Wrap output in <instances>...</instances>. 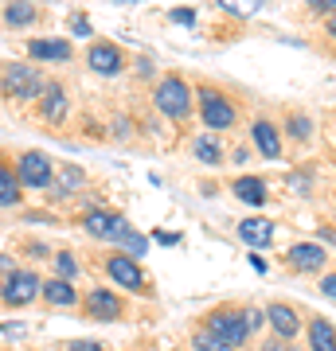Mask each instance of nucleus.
<instances>
[{"label": "nucleus", "mask_w": 336, "mask_h": 351, "mask_svg": "<svg viewBox=\"0 0 336 351\" xmlns=\"http://www.w3.org/2000/svg\"><path fill=\"white\" fill-rule=\"evenodd\" d=\"M199 117H203V125L208 129H231L235 125V106H231V98H223L219 90H199Z\"/></svg>", "instance_id": "obj_3"}, {"label": "nucleus", "mask_w": 336, "mask_h": 351, "mask_svg": "<svg viewBox=\"0 0 336 351\" xmlns=\"http://www.w3.org/2000/svg\"><path fill=\"white\" fill-rule=\"evenodd\" d=\"M16 203H20V176H12L0 164V211L4 207H16Z\"/></svg>", "instance_id": "obj_21"}, {"label": "nucleus", "mask_w": 336, "mask_h": 351, "mask_svg": "<svg viewBox=\"0 0 336 351\" xmlns=\"http://www.w3.org/2000/svg\"><path fill=\"white\" fill-rule=\"evenodd\" d=\"M309 343H313V351H336V328L328 324V320H313Z\"/></svg>", "instance_id": "obj_19"}, {"label": "nucleus", "mask_w": 336, "mask_h": 351, "mask_svg": "<svg viewBox=\"0 0 336 351\" xmlns=\"http://www.w3.org/2000/svg\"><path fill=\"white\" fill-rule=\"evenodd\" d=\"M250 133H254V145H258L262 156H270V160H274L278 152H282V145H278V129L270 125V121H254Z\"/></svg>", "instance_id": "obj_17"}, {"label": "nucleus", "mask_w": 336, "mask_h": 351, "mask_svg": "<svg viewBox=\"0 0 336 351\" xmlns=\"http://www.w3.org/2000/svg\"><path fill=\"white\" fill-rule=\"evenodd\" d=\"M168 20H172V24H180V27H192V24H196V12H192V8H172V12H168Z\"/></svg>", "instance_id": "obj_26"}, {"label": "nucleus", "mask_w": 336, "mask_h": 351, "mask_svg": "<svg viewBox=\"0 0 336 351\" xmlns=\"http://www.w3.org/2000/svg\"><path fill=\"white\" fill-rule=\"evenodd\" d=\"M309 8H313V12H328V16H336V0H309Z\"/></svg>", "instance_id": "obj_32"}, {"label": "nucleus", "mask_w": 336, "mask_h": 351, "mask_svg": "<svg viewBox=\"0 0 336 351\" xmlns=\"http://www.w3.org/2000/svg\"><path fill=\"white\" fill-rule=\"evenodd\" d=\"M219 4H223V8H231V12H254V8H258L262 0H219Z\"/></svg>", "instance_id": "obj_25"}, {"label": "nucleus", "mask_w": 336, "mask_h": 351, "mask_svg": "<svg viewBox=\"0 0 336 351\" xmlns=\"http://www.w3.org/2000/svg\"><path fill=\"white\" fill-rule=\"evenodd\" d=\"M55 269H59V277H63V281H71V277L78 274L75 254H59V258H55Z\"/></svg>", "instance_id": "obj_24"}, {"label": "nucleus", "mask_w": 336, "mask_h": 351, "mask_svg": "<svg viewBox=\"0 0 336 351\" xmlns=\"http://www.w3.org/2000/svg\"><path fill=\"white\" fill-rule=\"evenodd\" d=\"M153 101H157V110H161L164 117H172V121H184L188 113H192V94H188L184 78H164V82H157Z\"/></svg>", "instance_id": "obj_2"}, {"label": "nucleus", "mask_w": 336, "mask_h": 351, "mask_svg": "<svg viewBox=\"0 0 336 351\" xmlns=\"http://www.w3.org/2000/svg\"><path fill=\"white\" fill-rule=\"evenodd\" d=\"M4 24H8V27L36 24V4H32V0H12V4L4 8Z\"/></svg>", "instance_id": "obj_18"}, {"label": "nucleus", "mask_w": 336, "mask_h": 351, "mask_svg": "<svg viewBox=\"0 0 336 351\" xmlns=\"http://www.w3.org/2000/svg\"><path fill=\"white\" fill-rule=\"evenodd\" d=\"M192 343H196V351H235L227 339H219L215 332H208V328H203V332H196V336H192Z\"/></svg>", "instance_id": "obj_22"}, {"label": "nucleus", "mask_w": 336, "mask_h": 351, "mask_svg": "<svg viewBox=\"0 0 336 351\" xmlns=\"http://www.w3.org/2000/svg\"><path fill=\"white\" fill-rule=\"evenodd\" d=\"M235 195L243 203H250V207H262V203H266V184H262L258 176H238L235 180Z\"/></svg>", "instance_id": "obj_16"}, {"label": "nucleus", "mask_w": 336, "mask_h": 351, "mask_svg": "<svg viewBox=\"0 0 336 351\" xmlns=\"http://www.w3.org/2000/svg\"><path fill=\"white\" fill-rule=\"evenodd\" d=\"M117 4H133V0H117Z\"/></svg>", "instance_id": "obj_38"}, {"label": "nucleus", "mask_w": 336, "mask_h": 351, "mask_svg": "<svg viewBox=\"0 0 336 351\" xmlns=\"http://www.w3.org/2000/svg\"><path fill=\"white\" fill-rule=\"evenodd\" d=\"M289 133H293V137H301V141H305V137H309V133H313L309 117H293V121H289Z\"/></svg>", "instance_id": "obj_27"}, {"label": "nucleus", "mask_w": 336, "mask_h": 351, "mask_svg": "<svg viewBox=\"0 0 336 351\" xmlns=\"http://www.w3.org/2000/svg\"><path fill=\"white\" fill-rule=\"evenodd\" d=\"M196 156H199L203 164H219V160H223V152H219V141L196 137Z\"/></svg>", "instance_id": "obj_23"}, {"label": "nucleus", "mask_w": 336, "mask_h": 351, "mask_svg": "<svg viewBox=\"0 0 336 351\" xmlns=\"http://www.w3.org/2000/svg\"><path fill=\"white\" fill-rule=\"evenodd\" d=\"M125 246H129V254H133V258H141V254L149 250V242H145V234H129V239H125Z\"/></svg>", "instance_id": "obj_28"}, {"label": "nucleus", "mask_w": 336, "mask_h": 351, "mask_svg": "<svg viewBox=\"0 0 336 351\" xmlns=\"http://www.w3.org/2000/svg\"><path fill=\"white\" fill-rule=\"evenodd\" d=\"M82 226H87L94 239H106V242H125L129 234H133V226L113 211H90L87 219H82Z\"/></svg>", "instance_id": "obj_4"}, {"label": "nucleus", "mask_w": 336, "mask_h": 351, "mask_svg": "<svg viewBox=\"0 0 336 351\" xmlns=\"http://www.w3.org/2000/svg\"><path fill=\"white\" fill-rule=\"evenodd\" d=\"M27 55L39 59V63H67L71 59V43L67 39H32Z\"/></svg>", "instance_id": "obj_10"}, {"label": "nucleus", "mask_w": 336, "mask_h": 351, "mask_svg": "<svg viewBox=\"0 0 336 351\" xmlns=\"http://www.w3.org/2000/svg\"><path fill=\"white\" fill-rule=\"evenodd\" d=\"M39 113L47 117L51 125H59L63 117L71 113V101H67V94H63V86H59V82H47V90L39 94Z\"/></svg>", "instance_id": "obj_9"}, {"label": "nucleus", "mask_w": 336, "mask_h": 351, "mask_svg": "<svg viewBox=\"0 0 336 351\" xmlns=\"http://www.w3.org/2000/svg\"><path fill=\"white\" fill-rule=\"evenodd\" d=\"M0 332L4 336H24V324H0Z\"/></svg>", "instance_id": "obj_36"}, {"label": "nucleus", "mask_w": 336, "mask_h": 351, "mask_svg": "<svg viewBox=\"0 0 336 351\" xmlns=\"http://www.w3.org/2000/svg\"><path fill=\"white\" fill-rule=\"evenodd\" d=\"M0 86H4V94H12V98H39L47 90V78L39 75L32 63H8L0 71Z\"/></svg>", "instance_id": "obj_1"}, {"label": "nucleus", "mask_w": 336, "mask_h": 351, "mask_svg": "<svg viewBox=\"0 0 336 351\" xmlns=\"http://www.w3.org/2000/svg\"><path fill=\"white\" fill-rule=\"evenodd\" d=\"M71 351H102V343H90V339H78Z\"/></svg>", "instance_id": "obj_35"}, {"label": "nucleus", "mask_w": 336, "mask_h": 351, "mask_svg": "<svg viewBox=\"0 0 336 351\" xmlns=\"http://www.w3.org/2000/svg\"><path fill=\"white\" fill-rule=\"evenodd\" d=\"M328 32H333V36H336V16H333V20H328Z\"/></svg>", "instance_id": "obj_37"}, {"label": "nucleus", "mask_w": 336, "mask_h": 351, "mask_svg": "<svg viewBox=\"0 0 336 351\" xmlns=\"http://www.w3.org/2000/svg\"><path fill=\"white\" fill-rule=\"evenodd\" d=\"M87 313L94 316V320H117V316H122V301H117L113 293H106V289H94L87 297Z\"/></svg>", "instance_id": "obj_13"}, {"label": "nucleus", "mask_w": 336, "mask_h": 351, "mask_svg": "<svg viewBox=\"0 0 336 351\" xmlns=\"http://www.w3.org/2000/svg\"><path fill=\"white\" fill-rule=\"evenodd\" d=\"M286 262L298 269V274H313V269H321L324 265V250L321 246H313V242H301V246H289Z\"/></svg>", "instance_id": "obj_11"}, {"label": "nucleus", "mask_w": 336, "mask_h": 351, "mask_svg": "<svg viewBox=\"0 0 336 351\" xmlns=\"http://www.w3.org/2000/svg\"><path fill=\"white\" fill-rule=\"evenodd\" d=\"M153 239L161 242V246H176V242H180V234H168V230H157Z\"/></svg>", "instance_id": "obj_34"}, {"label": "nucleus", "mask_w": 336, "mask_h": 351, "mask_svg": "<svg viewBox=\"0 0 336 351\" xmlns=\"http://www.w3.org/2000/svg\"><path fill=\"white\" fill-rule=\"evenodd\" d=\"M238 239L247 242V246H266V242L274 239V223L270 219H243L238 223Z\"/></svg>", "instance_id": "obj_15"}, {"label": "nucleus", "mask_w": 336, "mask_h": 351, "mask_svg": "<svg viewBox=\"0 0 336 351\" xmlns=\"http://www.w3.org/2000/svg\"><path fill=\"white\" fill-rule=\"evenodd\" d=\"M43 301H51L55 308L75 304V289H71V281H43Z\"/></svg>", "instance_id": "obj_20"}, {"label": "nucleus", "mask_w": 336, "mask_h": 351, "mask_svg": "<svg viewBox=\"0 0 336 351\" xmlns=\"http://www.w3.org/2000/svg\"><path fill=\"white\" fill-rule=\"evenodd\" d=\"M243 324H247V332H258V328H262V313H258V308H247V313H243Z\"/></svg>", "instance_id": "obj_30"}, {"label": "nucleus", "mask_w": 336, "mask_h": 351, "mask_svg": "<svg viewBox=\"0 0 336 351\" xmlns=\"http://www.w3.org/2000/svg\"><path fill=\"white\" fill-rule=\"evenodd\" d=\"M78 184H82V172H78V168H67V172H63V191L78 188Z\"/></svg>", "instance_id": "obj_29"}, {"label": "nucleus", "mask_w": 336, "mask_h": 351, "mask_svg": "<svg viewBox=\"0 0 336 351\" xmlns=\"http://www.w3.org/2000/svg\"><path fill=\"white\" fill-rule=\"evenodd\" d=\"M106 269H110V277L117 281V285L125 289H141V269L133 258H125V254H113L110 262H106Z\"/></svg>", "instance_id": "obj_14"}, {"label": "nucleus", "mask_w": 336, "mask_h": 351, "mask_svg": "<svg viewBox=\"0 0 336 351\" xmlns=\"http://www.w3.org/2000/svg\"><path fill=\"white\" fill-rule=\"evenodd\" d=\"M16 176H20V188H51V160L43 152H24L16 160Z\"/></svg>", "instance_id": "obj_5"}, {"label": "nucleus", "mask_w": 336, "mask_h": 351, "mask_svg": "<svg viewBox=\"0 0 336 351\" xmlns=\"http://www.w3.org/2000/svg\"><path fill=\"white\" fill-rule=\"evenodd\" d=\"M71 32H75L78 39H87V36H90V24H87V16H71Z\"/></svg>", "instance_id": "obj_31"}, {"label": "nucleus", "mask_w": 336, "mask_h": 351, "mask_svg": "<svg viewBox=\"0 0 336 351\" xmlns=\"http://www.w3.org/2000/svg\"><path fill=\"white\" fill-rule=\"evenodd\" d=\"M321 293L328 297V301H336V274H328V277L321 281Z\"/></svg>", "instance_id": "obj_33"}, {"label": "nucleus", "mask_w": 336, "mask_h": 351, "mask_svg": "<svg viewBox=\"0 0 336 351\" xmlns=\"http://www.w3.org/2000/svg\"><path fill=\"white\" fill-rule=\"evenodd\" d=\"M39 297V277L32 269H16L8 281H4V301L12 304V308H24Z\"/></svg>", "instance_id": "obj_6"}, {"label": "nucleus", "mask_w": 336, "mask_h": 351, "mask_svg": "<svg viewBox=\"0 0 336 351\" xmlns=\"http://www.w3.org/2000/svg\"><path fill=\"white\" fill-rule=\"evenodd\" d=\"M87 63H90L94 75H117L125 66V59H122V47H117V43H90Z\"/></svg>", "instance_id": "obj_8"}, {"label": "nucleus", "mask_w": 336, "mask_h": 351, "mask_svg": "<svg viewBox=\"0 0 336 351\" xmlns=\"http://www.w3.org/2000/svg\"><path fill=\"white\" fill-rule=\"evenodd\" d=\"M266 320H270V328L278 332V339H293L301 332V320L293 308H286V304H270L266 308Z\"/></svg>", "instance_id": "obj_12"}, {"label": "nucleus", "mask_w": 336, "mask_h": 351, "mask_svg": "<svg viewBox=\"0 0 336 351\" xmlns=\"http://www.w3.org/2000/svg\"><path fill=\"white\" fill-rule=\"evenodd\" d=\"M208 332H215V336L219 339H227V343H231V348H243V343H247V324H243V313H212L208 316Z\"/></svg>", "instance_id": "obj_7"}]
</instances>
